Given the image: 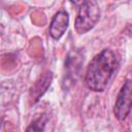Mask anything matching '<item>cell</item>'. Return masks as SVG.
Wrapping results in <instances>:
<instances>
[{
  "label": "cell",
  "instance_id": "obj_1",
  "mask_svg": "<svg viewBox=\"0 0 132 132\" xmlns=\"http://www.w3.org/2000/svg\"><path fill=\"white\" fill-rule=\"evenodd\" d=\"M119 61L117 55L111 50H103L90 62L86 72V85L94 92L105 90L112 78Z\"/></svg>",
  "mask_w": 132,
  "mask_h": 132
},
{
  "label": "cell",
  "instance_id": "obj_2",
  "mask_svg": "<svg viewBox=\"0 0 132 132\" xmlns=\"http://www.w3.org/2000/svg\"><path fill=\"white\" fill-rule=\"evenodd\" d=\"M100 9L95 0H88L78 7L75 20V30L78 34L90 31L99 21Z\"/></svg>",
  "mask_w": 132,
  "mask_h": 132
},
{
  "label": "cell",
  "instance_id": "obj_3",
  "mask_svg": "<svg viewBox=\"0 0 132 132\" xmlns=\"http://www.w3.org/2000/svg\"><path fill=\"white\" fill-rule=\"evenodd\" d=\"M132 108V79H128L122 86L116 103L114 116L119 121H124L130 113Z\"/></svg>",
  "mask_w": 132,
  "mask_h": 132
},
{
  "label": "cell",
  "instance_id": "obj_4",
  "mask_svg": "<svg viewBox=\"0 0 132 132\" xmlns=\"http://www.w3.org/2000/svg\"><path fill=\"white\" fill-rule=\"evenodd\" d=\"M68 24H69L68 13L65 10L58 11L51 22L50 35L56 40L60 39L63 36V34L65 33L66 29L68 28Z\"/></svg>",
  "mask_w": 132,
  "mask_h": 132
},
{
  "label": "cell",
  "instance_id": "obj_5",
  "mask_svg": "<svg viewBox=\"0 0 132 132\" xmlns=\"http://www.w3.org/2000/svg\"><path fill=\"white\" fill-rule=\"evenodd\" d=\"M51 80H52V73H47L46 75H44L41 79H40V81H37L36 82V85H35V87L32 89V92H33V96L35 97V95H36V93L38 92V94H37V100H38V98L45 92V90L47 89V88H42V86L43 85H46V84H51Z\"/></svg>",
  "mask_w": 132,
  "mask_h": 132
},
{
  "label": "cell",
  "instance_id": "obj_6",
  "mask_svg": "<svg viewBox=\"0 0 132 132\" xmlns=\"http://www.w3.org/2000/svg\"><path fill=\"white\" fill-rule=\"evenodd\" d=\"M45 123H46V118L44 114H42L39 119H37L31 124V126L27 129V131H41L44 129Z\"/></svg>",
  "mask_w": 132,
  "mask_h": 132
},
{
  "label": "cell",
  "instance_id": "obj_7",
  "mask_svg": "<svg viewBox=\"0 0 132 132\" xmlns=\"http://www.w3.org/2000/svg\"><path fill=\"white\" fill-rule=\"evenodd\" d=\"M87 1H88V0H70L71 3H73L74 5H76V6H78V7H79L81 4H84L85 2H87Z\"/></svg>",
  "mask_w": 132,
  "mask_h": 132
}]
</instances>
